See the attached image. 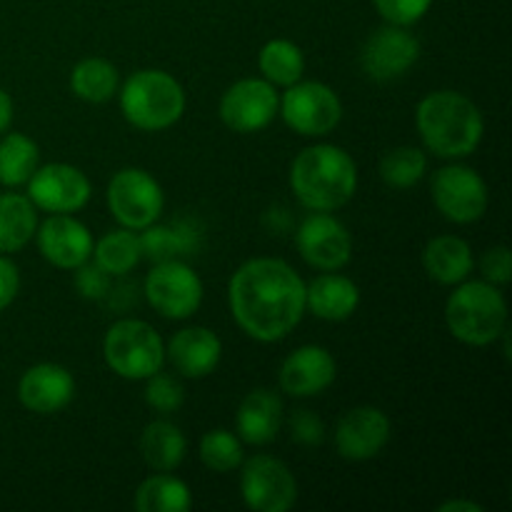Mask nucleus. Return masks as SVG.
Instances as JSON below:
<instances>
[{
    "instance_id": "obj_20",
    "label": "nucleus",
    "mask_w": 512,
    "mask_h": 512,
    "mask_svg": "<svg viewBox=\"0 0 512 512\" xmlns=\"http://www.w3.org/2000/svg\"><path fill=\"white\" fill-rule=\"evenodd\" d=\"M223 355V343L208 328H185L168 343V358L183 378H205L213 373Z\"/></svg>"
},
{
    "instance_id": "obj_35",
    "label": "nucleus",
    "mask_w": 512,
    "mask_h": 512,
    "mask_svg": "<svg viewBox=\"0 0 512 512\" xmlns=\"http://www.w3.org/2000/svg\"><path fill=\"white\" fill-rule=\"evenodd\" d=\"M373 3L388 23L408 28V25L418 23L428 13L433 0H373Z\"/></svg>"
},
{
    "instance_id": "obj_36",
    "label": "nucleus",
    "mask_w": 512,
    "mask_h": 512,
    "mask_svg": "<svg viewBox=\"0 0 512 512\" xmlns=\"http://www.w3.org/2000/svg\"><path fill=\"white\" fill-rule=\"evenodd\" d=\"M290 438L300 445H320L325 440V425L313 410H295L290 418Z\"/></svg>"
},
{
    "instance_id": "obj_38",
    "label": "nucleus",
    "mask_w": 512,
    "mask_h": 512,
    "mask_svg": "<svg viewBox=\"0 0 512 512\" xmlns=\"http://www.w3.org/2000/svg\"><path fill=\"white\" fill-rule=\"evenodd\" d=\"M480 270H483L485 280L493 285H508L512 275V258L510 250L505 245H498V248H490L488 253L480 260Z\"/></svg>"
},
{
    "instance_id": "obj_33",
    "label": "nucleus",
    "mask_w": 512,
    "mask_h": 512,
    "mask_svg": "<svg viewBox=\"0 0 512 512\" xmlns=\"http://www.w3.org/2000/svg\"><path fill=\"white\" fill-rule=\"evenodd\" d=\"M200 460L213 473H230L243 463V445L230 430H210L200 440Z\"/></svg>"
},
{
    "instance_id": "obj_22",
    "label": "nucleus",
    "mask_w": 512,
    "mask_h": 512,
    "mask_svg": "<svg viewBox=\"0 0 512 512\" xmlns=\"http://www.w3.org/2000/svg\"><path fill=\"white\" fill-rule=\"evenodd\" d=\"M280 425H283V403L278 395L270 390H253L245 395L235 418L240 440L250 445H268L278 438Z\"/></svg>"
},
{
    "instance_id": "obj_30",
    "label": "nucleus",
    "mask_w": 512,
    "mask_h": 512,
    "mask_svg": "<svg viewBox=\"0 0 512 512\" xmlns=\"http://www.w3.org/2000/svg\"><path fill=\"white\" fill-rule=\"evenodd\" d=\"M260 73L265 75V80L273 85H288L298 83L305 73V58L303 50L293 43V40L275 38L268 40L260 50Z\"/></svg>"
},
{
    "instance_id": "obj_10",
    "label": "nucleus",
    "mask_w": 512,
    "mask_h": 512,
    "mask_svg": "<svg viewBox=\"0 0 512 512\" xmlns=\"http://www.w3.org/2000/svg\"><path fill=\"white\" fill-rule=\"evenodd\" d=\"M240 493L255 512H285L298 498V485L283 460L273 455H253L243 465Z\"/></svg>"
},
{
    "instance_id": "obj_4",
    "label": "nucleus",
    "mask_w": 512,
    "mask_h": 512,
    "mask_svg": "<svg viewBox=\"0 0 512 512\" xmlns=\"http://www.w3.org/2000/svg\"><path fill=\"white\" fill-rule=\"evenodd\" d=\"M445 323L448 330L465 345L495 343L508 325V303L498 285L488 280L463 283L445 305Z\"/></svg>"
},
{
    "instance_id": "obj_25",
    "label": "nucleus",
    "mask_w": 512,
    "mask_h": 512,
    "mask_svg": "<svg viewBox=\"0 0 512 512\" xmlns=\"http://www.w3.org/2000/svg\"><path fill=\"white\" fill-rule=\"evenodd\" d=\"M185 450H188V440L183 430L168 420H153L145 425L140 435V453H143L145 465L155 473H173L183 463Z\"/></svg>"
},
{
    "instance_id": "obj_19",
    "label": "nucleus",
    "mask_w": 512,
    "mask_h": 512,
    "mask_svg": "<svg viewBox=\"0 0 512 512\" xmlns=\"http://www.w3.org/2000/svg\"><path fill=\"white\" fill-rule=\"evenodd\" d=\"M335 380V360L320 345H303L285 358L280 368V388L293 398H313Z\"/></svg>"
},
{
    "instance_id": "obj_13",
    "label": "nucleus",
    "mask_w": 512,
    "mask_h": 512,
    "mask_svg": "<svg viewBox=\"0 0 512 512\" xmlns=\"http://www.w3.org/2000/svg\"><path fill=\"white\" fill-rule=\"evenodd\" d=\"M278 93L273 83L260 78L238 80L220 100V118L233 133H258L273 123L278 113Z\"/></svg>"
},
{
    "instance_id": "obj_18",
    "label": "nucleus",
    "mask_w": 512,
    "mask_h": 512,
    "mask_svg": "<svg viewBox=\"0 0 512 512\" xmlns=\"http://www.w3.org/2000/svg\"><path fill=\"white\" fill-rule=\"evenodd\" d=\"M75 380L68 368L55 363H40L25 370L18 385V398L30 413L53 415L73 400Z\"/></svg>"
},
{
    "instance_id": "obj_14",
    "label": "nucleus",
    "mask_w": 512,
    "mask_h": 512,
    "mask_svg": "<svg viewBox=\"0 0 512 512\" xmlns=\"http://www.w3.org/2000/svg\"><path fill=\"white\" fill-rule=\"evenodd\" d=\"M420 58V43L413 33L403 25L388 23L385 28L375 30L363 45L360 53V65L365 75L378 83L403 78Z\"/></svg>"
},
{
    "instance_id": "obj_3",
    "label": "nucleus",
    "mask_w": 512,
    "mask_h": 512,
    "mask_svg": "<svg viewBox=\"0 0 512 512\" xmlns=\"http://www.w3.org/2000/svg\"><path fill=\"white\" fill-rule=\"evenodd\" d=\"M290 185L305 208L330 213L343 208L355 195L358 168L338 145H313L293 160Z\"/></svg>"
},
{
    "instance_id": "obj_7",
    "label": "nucleus",
    "mask_w": 512,
    "mask_h": 512,
    "mask_svg": "<svg viewBox=\"0 0 512 512\" xmlns=\"http://www.w3.org/2000/svg\"><path fill=\"white\" fill-rule=\"evenodd\" d=\"M165 205L163 188L150 173L125 168L113 175L108 185V208L123 228L145 230L160 218Z\"/></svg>"
},
{
    "instance_id": "obj_8",
    "label": "nucleus",
    "mask_w": 512,
    "mask_h": 512,
    "mask_svg": "<svg viewBox=\"0 0 512 512\" xmlns=\"http://www.w3.org/2000/svg\"><path fill=\"white\" fill-rule=\"evenodd\" d=\"M145 298L163 318L185 320L203 303V283L183 260L155 263L145 278Z\"/></svg>"
},
{
    "instance_id": "obj_21",
    "label": "nucleus",
    "mask_w": 512,
    "mask_h": 512,
    "mask_svg": "<svg viewBox=\"0 0 512 512\" xmlns=\"http://www.w3.org/2000/svg\"><path fill=\"white\" fill-rule=\"evenodd\" d=\"M358 303V285L333 270L318 275L313 283L305 285V308H310V313L320 320H330V323L348 320L358 310Z\"/></svg>"
},
{
    "instance_id": "obj_2",
    "label": "nucleus",
    "mask_w": 512,
    "mask_h": 512,
    "mask_svg": "<svg viewBox=\"0 0 512 512\" xmlns=\"http://www.w3.org/2000/svg\"><path fill=\"white\" fill-rule=\"evenodd\" d=\"M415 120L425 148L438 158H465L485 133L478 105L455 90H438L420 100Z\"/></svg>"
},
{
    "instance_id": "obj_29",
    "label": "nucleus",
    "mask_w": 512,
    "mask_h": 512,
    "mask_svg": "<svg viewBox=\"0 0 512 512\" xmlns=\"http://www.w3.org/2000/svg\"><path fill=\"white\" fill-rule=\"evenodd\" d=\"M70 88L85 103H105L118 93V70L105 58H85L70 73Z\"/></svg>"
},
{
    "instance_id": "obj_39",
    "label": "nucleus",
    "mask_w": 512,
    "mask_h": 512,
    "mask_svg": "<svg viewBox=\"0 0 512 512\" xmlns=\"http://www.w3.org/2000/svg\"><path fill=\"white\" fill-rule=\"evenodd\" d=\"M18 288H20L18 268H15L13 260L0 255V310H5L10 303H13L15 295H18Z\"/></svg>"
},
{
    "instance_id": "obj_9",
    "label": "nucleus",
    "mask_w": 512,
    "mask_h": 512,
    "mask_svg": "<svg viewBox=\"0 0 512 512\" xmlns=\"http://www.w3.org/2000/svg\"><path fill=\"white\" fill-rule=\"evenodd\" d=\"M283 118L295 133L308 135V138H318V135H328L335 125L343 118V103L335 95L333 88L325 83H293L288 85V93L283 95Z\"/></svg>"
},
{
    "instance_id": "obj_27",
    "label": "nucleus",
    "mask_w": 512,
    "mask_h": 512,
    "mask_svg": "<svg viewBox=\"0 0 512 512\" xmlns=\"http://www.w3.org/2000/svg\"><path fill=\"white\" fill-rule=\"evenodd\" d=\"M190 490L183 480L170 473L150 475L135 493L138 512H185L190 508Z\"/></svg>"
},
{
    "instance_id": "obj_31",
    "label": "nucleus",
    "mask_w": 512,
    "mask_h": 512,
    "mask_svg": "<svg viewBox=\"0 0 512 512\" xmlns=\"http://www.w3.org/2000/svg\"><path fill=\"white\" fill-rule=\"evenodd\" d=\"M95 263L110 275H125L140 263L143 250H140V235H135L130 228L110 230L95 243L93 248Z\"/></svg>"
},
{
    "instance_id": "obj_32",
    "label": "nucleus",
    "mask_w": 512,
    "mask_h": 512,
    "mask_svg": "<svg viewBox=\"0 0 512 512\" xmlns=\"http://www.w3.org/2000/svg\"><path fill=\"white\" fill-rule=\"evenodd\" d=\"M428 170V155L413 145H400V148L388 150L380 160V178L388 188L408 190L423 180Z\"/></svg>"
},
{
    "instance_id": "obj_1",
    "label": "nucleus",
    "mask_w": 512,
    "mask_h": 512,
    "mask_svg": "<svg viewBox=\"0 0 512 512\" xmlns=\"http://www.w3.org/2000/svg\"><path fill=\"white\" fill-rule=\"evenodd\" d=\"M228 293L235 323L260 343L283 340L308 310L303 278L278 258H255L240 265Z\"/></svg>"
},
{
    "instance_id": "obj_15",
    "label": "nucleus",
    "mask_w": 512,
    "mask_h": 512,
    "mask_svg": "<svg viewBox=\"0 0 512 512\" xmlns=\"http://www.w3.org/2000/svg\"><path fill=\"white\" fill-rule=\"evenodd\" d=\"M28 198L35 208L48 213H75L88 205L90 180L73 165H45L28 180Z\"/></svg>"
},
{
    "instance_id": "obj_24",
    "label": "nucleus",
    "mask_w": 512,
    "mask_h": 512,
    "mask_svg": "<svg viewBox=\"0 0 512 512\" xmlns=\"http://www.w3.org/2000/svg\"><path fill=\"white\" fill-rule=\"evenodd\" d=\"M423 265L440 285H458L473 270V250L463 238L438 235L423 250Z\"/></svg>"
},
{
    "instance_id": "obj_16",
    "label": "nucleus",
    "mask_w": 512,
    "mask_h": 512,
    "mask_svg": "<svg viewBox=\"0 0 512 512\" xmlns=\"http://www.w3.org/2000/svg\"><path fill=\"white\" fill-rule=\"evenodd\" d=\"M390 440V418L380 408L363 405L340 418L335 428V448L340 458L363 463L383 453Z\"/></svg>"
},
{
    "instance_id": "obj_26",
    "label": "nucleus",
    "mask_w": 512,
    "mask_h": 512,
    "mask_svg": "<svg viewBox=\"0 0 512 512\" xmlns=\"http://www.w3.org/2000/svg\"><path fill=\"white\" fill-rule=\"evenodd\" d=\"M38 230V215L30 198L18 193L0 195V253L23 250Z\"/></svg>"
},
{
    "instance_id": "obj_6",
    "label": "nucleus",
    "mask_w": 512,
    "mask_h": 512,
    "mask_svg": "<svg viewBox=\"0 0 512 512\" xmlns=\"http://www.w3.org/2000/svg\"><path fill=\"white\" fill-rule=\"evenodd\" d=\"M108 368L125 380H145L165 363V345L158 330L143 320H118L103 340Z\"/></svg>"
},
{
    "instance_id": "obj_23",
    "label": "nucleus",
    "mask_w": 512,
    "mask_h": 512,
    "mask_svg": "<svg viewBox=\"0 0 512 512\" xmlns=\"http://www.w3.org/2000/svg\"><path fill=\"white\" fill-rule=\"evenodd\" d=\"M200 248V230L190 220H178L170 225H148L140 235V250L143 258L153 263H168V260H185L195 255Z\"/></svg>"
},
{
    "instance_id": "obj_40",
    "label": "nucleus",
    "mask_w": 512,
    "mask_h": 512,
    "mask_svg": "<svg viewBox=\"0 0 512 512\" xmlns=\"http://www.w3.org/2000/svg\"><path fill=\"white\" fill-rule=\"evenodd\" d=\"M10 123H13V98L0 88V135L8 133Z\"/></svg>"
},
{
    "instance_id": "obj_11",
    "label": "nucleus",
    "mask_w": 512,
    "mask_h": 512,
    "mask_svg": "<svg viewBox=\"0 0 512 512\" xmlns=\"http://www.w3.org/2000/svg\"><path fill=\"white\" fill-rule=\"evenodd\" d=\"M433 200L445 218L468 225L483 218L488 210V185L473 168L448 165L435 173Z\"/></svg>"
},
{
    "instance_id": "obj_5",
    "label": "nucleus",
    "mask_w": 512,
    "mask_h": 512,
    "mask_svg": "<svg viewBox=\"0 0 512 512\" xmlns=\"http://www.w3.org/2000/svg\"><path fill=\"white\" fill-rule=\"evenodd\" d=\"M120 110L138 130H165L178 123L185 110V93L165 70H138L120 90Z\"/></svg>"
},
{
    "instance_id": "obj_34",
    "label": "nucleus",
    "mask_w": 512,
    "mask_h": 512,
    "mask_svg": "<svg viewBox=\"0 0 512 512\" xmlns=\"http://www.w3.org/2000/svg\"><path fill=\"white\" fill-rule=\"evenodd\" d=\"M148 380V388H145V403L160 415H170L175 410H180V405L185 403V390L173 375L165 373H153Z\"/></svg>"
},
{
    "instance_id": "obj_37",
    "label": "nucleus",
    "mask_w": 512,
    "mask_h": 512,
    "mask_svg": "<svg viewBox=\"0 0 512 512\" xmlns=\"http://www.w3.org/2000/svg\"><path fill=\"white\" fill-rule=\"evenodd\" d=\"M78 275H75V288L83 298L100 300L110 288V273H105L98 263L78 265Z\"/></svg>"
},
{
    "instance_id": "obj_17",
    "label": "nucleus",
    "mask_w": 512,
    "mask_h": 512,
    "mask_svg": "<svg viewBox=\"0 0 512 512\" xmlns=\"http://www.w3.org/2000/svg\"><path fill=\"white\" fill-rule=\"evenodd\" d=\"M35 235L43 258L55 268L75 270L93 255V235L70 213H53Z\"/></svg>"
},
{
    "instance_id": "obj_41",
    "label": "nucleus",
    "mask_w": 512,
    "mask_h": 512,
    "mask_svg": "<svg viewBox=\"0 0 512 512\" xmlns=\"http://www.w3.org/2000/svg\"><path fill=\"white\" fill-rule=\"evenodd\" d=\"M440 512H458V510H465V512H480L483 510V505L473 503V500H450V503H443L438 508Z\"/></svg>"
},
{
    "instance_id": "obj_12",
    "label": "nucleus",
    "mask_w": 512,
    "mask_h": 512,
    "mask_svg": "<svg viewBox=\"0 0 512 512\" xmlns=\"http://www.w3.org/2000/svg\"><path fill=\"white\" fill-rule=\"evenodd\" d=\"M300 255L318 270H340L353 258V238L338 218L313 210V215L300 223L295 235Z\"/></svg>"
},
{
    "instance_id": "obj_28",
    "label": "nucleus",
    "mask_w": 512,
    "mask_h": 512,
    "mask_svg": "<svg viewBox=\"0 0 512 512\" xmlns=\"http://www.w3.org/2000/svg\"><path fill=\"white\" fill-rule=\"evenodd\" d=\"M38 145L23 133L0 135V183L8 188L28 183L38 170Z\"/></svg>"
}]
</instances>
